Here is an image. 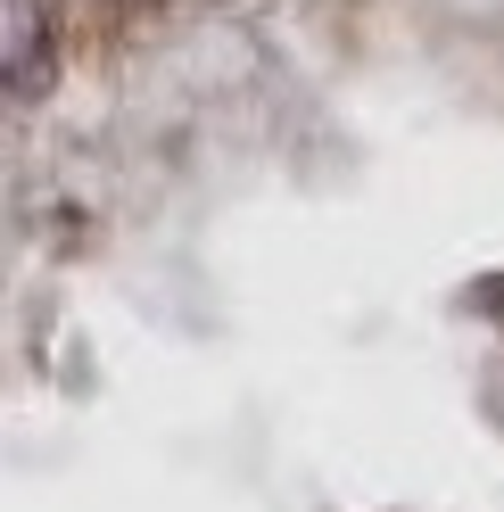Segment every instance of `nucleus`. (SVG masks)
<instances>
[{"label":"nucleus","mask_w":504,"mask_h":512,"mask_svg":"<svg viewBox=\"0 0 504 512\" xmlns=\"http://www.w3.org/2000/svg\"><path fill=\"white\" fill-rule=\"evenodd\" d=\"M58 83V0H0V116Z\"/></svg>","instance_id":"obj_1"},{"label":"nucleus","mask_w":504,"mask_h":512,"mask_svg":"<svg viewBox=\"0 0 504 512\" xmlns=\"http://www.w3.org/2000/svg\"><path fill=\"white\" fill-rule=\"evenodd\" d=\"M133 9H149V0H133Z\"/></svg>","instance_id":"obj_2"}]
</instances>
